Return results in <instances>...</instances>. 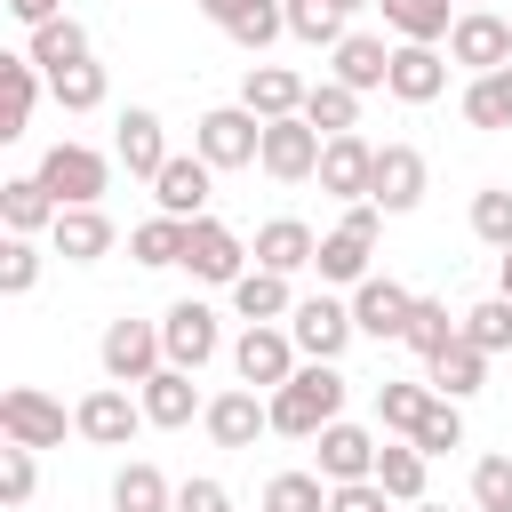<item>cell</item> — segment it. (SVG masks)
I'll return each instance as SVG.
<instances>
[{
    "instance_id": "b9f144b4",
    "label": "cell",
    "mask_w": 512,
    "mask_h": 512,
    "mask_svg": "<svg viewBox=\"0 0 512 512\" xmlns=\"http://www.w3.org/2000/svg\"><path fill=\"white\" fill-rule=\"evenodd\" d=\"M264 512H328V480L320 472H272L264 480Z\"/></svg>"
},
{
    "instance_id": "bcb514c9",
    "label": "cell",
    "mask_w": 512,
    "mask_h": 512,
    "mask_svg": "<svg viewBox=\"0 0 512 512\" xmlns=\"http://www.w3.org/2000/svg\"><path fill=\"white\" fill-rule=\"evenodd\" d=\"M32 456H40V448H16V440L0 448V504H8V512H24L32 488H40V464H32Z\"/></svg>"
},
{
    "instance_id": "d4e9b609",
    "label": "cell",
    "mask_w": 512,
    "mask_h": 512,
    "mask_svg": "<svg viewBox=\"0 0 512 512\" xmlns=\"http://www.w3.org/2000/svg\"><path fill=\"white\" fill-rule=\"evenodd\" d=\"M144 424H160V432H176V424H192V416H208V400H200V384L184 376V368H160L144 392Z\"/></svg>"
},
{
    "instance_id": "ac0fdd59",
    "label": "cell",
    "mask_w": 512,
    "mask_h": 512,
    "mask_svg": "<svg viewBox=\"0 0 512 512\" xmlns=\"http://www.w3.org/2000/svg\"><path fill=\"white\" fill-rule=\"evenodd\" d=\"M408 312H416V296L400 288V280H360L352 288V320H360V336H376V344H400L408 336Z\"/></svg>"
},
{
    "instance_id": "f5cc1de1",
    "label": "cell",
    "mask_w": 512,
    "mask_h": 512,
    "mask_svg": "<svg viewBox=\"0 0 512 512\" xmlns=\"http://www.w3.org/2000/svg\"><path fill=\"white\" fill-rule=\"evenodd\" d=\"M8 16H16L24 32H40V24H56V16H64V0H8Z\"/></svg>"
},
{
    "instance_id": "30bf717a",
    "label": "cell",
    "mask_w": 512,
    "mask_h": 512,
    "mask_svg": "<svg viewBox=\"0 0 512 512\" xmlns=\"http://www.w3.org/2000/svg\"><path fill=\"white\" fill-rule=\"evenodd\" d=\"M448 56L480 80V72H504L512 64V16H496V8H464L456 16V32H448Z\"/></svg>"
},
{
    "instance_id": "8d00e7d4",
    "label": "cell",
    "mask_w": 512,
    "mask_h": 512,
    "mask_svg": "<svg viewBox=\"0 0 512 512\" xmlns=\"http://www.w3.org/2000/svg\"><path fill=\"white\" fill-rule=\"evenodd\" d=\"M0 88H8L0 136H24V120H32V104H40V64H32V56H0Z\"/></svg>"
},
{
    "instance_id": "6da1fadb",
    "label": "cell",
    "mask_w": 512,
    "mask_h": 512,
    "mask_svg": "<svg viewBox=\"0 0 512 512\" xmlns=\"http://www.w3.org/2000/svg\"><path fill=\"white\" fill-rule=\"evenodd\" d=\"M272 400V432H288V440H320L336 416H344V376H336V360H304L280 392H264Z\"/></svg>"
},
{
    "instance_id": "6f0895ef",
    "label": "cell",
    "mask_w": 512,
    "mask_h": 512,
    "mask_svg": "<svg viewBox=\"0 0 512 512\" xmlns=\"http://www.w3.org/2000/svg\"><path fill=\"white\" fill-rule=\"evenodd\" d=\"M336 8H368V0H336Z\"/></svg>"
},
{
    "instance_id": "ffe728a7",
    "label": "cell",
    "mask_w": 512,
    "mask_h": 512,
    "mask_svg": "<svg viewBox=\"0 0 512 512\" xmlns=\"http://www.w3.org/2000/svg\"><path fill=\"white\" fill-rule=\"evenodd\" d=\"M384 88H392L400 104H432V96L448 88V56H440V48H416V40H400V48H392V72H384Z\"/></svg>"
},
{
    "instance_id": "2e32d148",
    "label": "cell",
    "mask_w": 512,
    "mask_h": 512,
    "mask_svg": "<svg viewBox=\"0 0 512 512\" xmlns=\"http://www.w3.org/2000/svg\"><path fill=\"white\" fill-rule=\"evenodd\" d=\"M208 184H216V168H208L200 152H176V160L152 176V200H160V216L200 224V216H208Z\"/></svg>"
},
{
    "instance_id": "4dcf8cb0",
    "label": "cell",
    "mask_w": 512,
    "mask_h": 512,
    "mask_svg": "<svg viewBox=\"0 0 512 512\" xmlns=\"http://www.w3.org/2000/svg\"><path fill=\"white\" fill-rule=\"evenodd\" d=\"M424 448L416 440H384V456H376V488L392 496V504H424Z\"/></svg>"
},
{
    "instance_id": "f1b7e54d",
    "label": "cell",
    "mask_w": 512,
    "mask_h": 512,
    "mask_svg": "<svg viewBox=\"0 0 512 512\" xmlns=\"http://www.w3.org/2000/svg\"><path fill=\"white\" fill-rule=\"evenodd\" d=\"M384 72H392V48H384L376 32H344V40H336V80H344V88L368 96V88H384Z\"/></svg>"
},
{
    "instance_id": "484cf974",
    "label": "cell",
    "mask_w": 512,
    "mask_h": 512,
    "mask_svg": "<svg viewBox=\"0 0 512 512\" xmlns=\"http://www.w3.org/2000/svg\"><path fill=\"white\" fill-rule=\"evenodd\" d=\"M48 240H56L64 264H96V256H112V216L104 208H64Z\"/></svg>"
},
{
    "instance_id": "816d5d0a",
    "label": "cell",
    "mask_w": 512,
    "mask_h": 512,
    "mask_svg": "<svg viewBox=\"0 0 512 512\" xmlns=\"http://www.w3.org/2000/svg\"><path fill=\"white\" fill-rule=\"evenodd\" d=\"M176 512H232V488L200 472V480H184V488H176Z\"/></svg>"
},
{
    "instance_id": "60d3db41",
    "label": "cell",
    "mask_w": 512,
    "mask_h": 512,
    "mask_svg": "<svg viewBox=\"0 0 512 512\" xmlns=\"http://www.w3.org/2000/svg\"><path fill=\"white\" fill-rule=\"evenodd\" d=\"M280 8H288V40H312V48L344 40V8L336 0H280Z\"/></svg>"
},
{
    "instance_id": "52a82bcc",
    "label": "cell",
    "mask_w": 512,
    "mask_h": 512,
    "mask_svg": "<svg viewBox=\"0 0 512 512\" xmlns=\"http://www.w3.org/2000/svg\"><path fill=\"white\" fill-rule=\"evenodd\" d=\"M64 400H48L40 384H8L0 392V432L16 440V448H64Z\"/></svg>"
},
{
    "instance_id": "ab89813d",
    "label": "cell",
    "mask_w": 512,
    "mask_h": 512,
    "mask_svg": "<svg viewBox=\"0 0 512 512\" xmlns=\"http://www.w3.org/2000/svg\"><path fill=\"white\" fill-rule=\"evenodd\" d=\"M464 344H480L488 360L512 352V296H480V304L464 312Z\"/></svg>"
},
{
    "instance_id": "5bb4252c",
    "label": "cell",
    "mask_w": 512,
    "mask_h": 512,
    "mask_svg": "<svg viewBox=\"0 0 512 512\" xmlns=\"http://www.w3.org/2000/svg\"><path fill=\"white\" fill-rule=\"evenodd\" d=\"M368 184H376V144L352 128V136H328V152H320V192L328 200H368Z\"/></svg>"
},
{
    "instance_id": "d590c367",
    "label": "cell",
    "mask_w": 512,
    "mask_h": 512,
    "mask_svg": "<svg viewBox=\"0 0 512 512\" xmlns=\"http://www.w3.org/2000/svg\"><path fill=\"white\" fill-rule=\"evenodd\" d=\"M456 336H464V320H448V304H440V296H416V312H408V336H400V344H408L416 360H440Z\"/></svg>"
},
{
    "instance_id": "e0dca14e",
    "label": "cell",
    "mask_w": 512,
    "mask_h": 512,
    "mask_svg": "<svg viewBox=\"0 0 512 512\" xmlns=\"http://www.w3.org/2000/svg\"><path fill=\"white\" fill-rule=\"evenodd\" d=\"M376 456H384V440L368 432V424H328L320 432V480L328 488H344V480H376Z\"/></svg>"
},
{
    "instance_id": "83f0119b",
    "label": "cell",
    "mask_w": 512,
    "mask_h": 512,
    "mask_svg": "<svg viewBox=\"0 0 512 512\" xmlns=\"http://www.w3.org/2000/svg\"><path fill=\"white\" fill-rule=\"evenodd\" d=\"M24 56H32V64H40L48 80H56V72H72V64H88V24H80V16H56V24H40Z\"/></svg>"
},
{
    "instance_id": "4fadbf2b",
    "label": "cell",
    "mask_w": 512,
    "mask_h": 512,
    "mask_svg": "<svg viewBox=\"0 0 512 512\" xmlns=\"http://www.w3.org/2000/svg\"><path fill=\"white\" fill-rule=\"evenodd\" d=\"M232 368H240L248 392H280V384L296 376V336H288V328H248V336L232 344Z\"/></svg>"
},
{
    "instance_id": "ba28073f",
    "label": "cell",
    "mask_w": 512,
    "mask_h": 512,
    "mask_svg": "<svg viewBox=\"0 0 512 512\" xmlns=\"http://www.w3.org/2000/svg\"><path fill=\"white\" fill-rule=\"evenodd\" d=\"M184 272H192V280H208V288H240V272H248L240 232H232V224H216V216H200V224L184 232Z\"/></svg>"
},
{
    "instance_id": "f35d334b",
    "label": "cell",
    "mask_w": 512,
    "mask_h": 512,
    "mask_svg": "<svg viewBox=\"0 0 512 512\" xmlns=\"http://www.w3.org/2000/svg\"><path fill=\"white\" fill-rule=\"evenodd\" d=\"M464 128H512V64L464 88Z\"/></svg>"
},
{
    "instance_id": "db71d44e",
    "label": "cell",
    "mask_w": 512,
    "mask_h": 512,
    "mask_svg": "<svg viewBox=\"0 0 512 512\" xmlns=\"http://www.w3.org/2000/svg\"><path fill=\"white\" fill-rule=\"evenodd\" d=\"M240 8H248V0H200V16H208V24H232Z\"/></svg>"
},
{
    "instance_id": "8fae6325",
    "label": "cell",
    "mask_w": 512,
    "mask_h": 512,
    "mask_svg": "<svg viewBox=\"0 0 512 512\" xmlns=\"http://www.w3.org/2000/svg\"><path fill=\"white\" fill-rule=\"evenodd\" d=\"M160 344H168V368H184V376H192V368H208V360H216V344H224V336H216V312H208L200 296H184V304H168V312H160Z\"/></svg>"
},
{
    "instance_id": "9f6ffc18",
    "label": "cell",
    "mask_w": 512,
    "mask_h": 512,
    "mask_svg": "<svg viewBox=\"0 0 512 512\" xmlns=\"http://www.w3.org/2000/svg\"><path fill=\"white\" fill-rule=\"evenodd\" d=\"M400 512H440V504H400Z\"/></svg>"
},
{
    "instance_id": "9c48e42d",
    "label": "cell",
    "mask_w": 512,
    "mask_h": 512,
    "mask_svg": "<svg viewBox=\"0 0 512 512\" xmlns=\"http://www.w3.org/2000/svg\"><path fill=\"white\" fill-rule=\"evenodd\" d=\"M288 336H296V352H304V360H336V352L360 336V320H352V304H344V296H304V304L288 312Z\"/></svg>"
},
{
    "instance_id": "7402d4cb",
    "label": "cell",
    "mask_w": 512,
    "mask_h": 512,
    "mask_svg": "<svg viewBox=\"0 0 512 512\" xmlns=\"http://www.w3.org/2000/svg\"><path fill=\"white\" fill-rule=\"evenodd\" d=\"M168 160H176V152H168V136H160V112H152V104H128V112H120V168L152 184Z\"/></svg>"
},
{
    "instance_id": "603a6c76",
    "label": "cell",
    "mask_w": 512,
    "mask_h": 512,
    "mask_svg": "<svg viewBox=\"0 0 512 512\" xmlns=\"http://www.w3.org/2000/svg\"><path fill=\"white\" fill-rule=\"evenodd\" d=\"M56 192L40 184V176H8L0 184V224H8V240H32V232H56Z\"/></svg>"
},
{
    "instance_id": "74e56055",
    "label": "cell",
    "mask_w": 512,
    "mask_h": 512,
    "mask_svg": "<svg viewBox=\"0 0 512 512\" xmlns=\"http://www.w3.org/2000/svg\"><path fill=\"white\" fill-rule=\"evenodd\" d=\"M184 232H192V224H176V216H144V224L128 232V256H136L144 272H160V264H184Z\"/></svg>"
},
{
    "instance_id": "680465c9",
    "label": "cell",
    "mask_w": 512,
    "mask_h": 512,
    "mask_svg": "<svg viewBox=\"0 0 512 512\" xmlns=\"http://www.w3.org/2000/svg\"><path fill=\"white\" fill-rule=\"evenodd\" d=\"M464 8H488V0H464Z\"/></svg>"
},
{
    "instance_id": "f546056e",
    "label": "cell",
    "mask_w": 512,
    "mask_h": 512,
    "mask_svg": "<svg viewBox=\"0 0 512 512\" xmlns=\"http://www.w3.org/2000/svg\"><path fill=\"white\" fill-rule=\"evenodd\" d=\"M232 312H240L248 328H272V320H288V312H296V296H288V280H280V272H240Z\"/></svg>"
},
{
    "instance_id": "d6a6232c",
    "label": "cell",
    "mask_w": 512,
    "mask_h": 512,
    "mask_svg": "<svg viewBox=\"0 0 512 512\" xmlns=\"http://www.w3.org/2000/svg\"><path fill=\"white\" fill-rule=\"evenodd\" d=\"M112 512H176V488L160 480V464H120L112 472Z\"/></svg>"
},
{
    "instance_id": "d6986e66",
    "label": "cell",
    "mask_w": 512,
    "mask_h": 512,
    "mask_svg": "<svg viewBox=\"0 0 512 512\" xmlns=\"http://www.w3.org/2000/svg\"><path fill=\"white\" fill-rule=\"evenodd\" d=\"M200 424H208V440H216V448H256V432H272V400H256L248 384H232V392H216V400H208V416H200Z\"/></svg>"
},
{
    "instance_id": "9a60e30c",
    "label": "cell",
    "mask_w": 512,
    "mask_h": 512,
    "mask_svg": "<svg viewBox=\"0 0 512 512\" xmlns=\"http://www.w3.org/2000/svg\"><path fill=\"white\" fill-rule=\"evenodd\" d=\"M424 152L416 144H376V184H368V200L384 208V216H408L416 200H424Z\"/></svg>"
},
{
    "instance_id": "c3c4849f",
    "label": "cell",
    "mask_w": 512,
    "mask_h": 512,
    "mask_svg": "<svg viewBox=\"0 0 512 512\" xmlns=\"http://www.w3.org/2000/svg\"><path fill=\"white\" fill-rule=\"evenodd\" d=\"M472 504L480 512H512V456H480L472 464Z\"/></svg>"
},
{
    "instance_id": "681fc988",
    "label": "cell",
    "mask_w": 512,
    "mask_h": 512,
    "mask_svg": "<svg viewBox=\"0 0 512 512\" xmlns=\"http://www.w3.org/2000/svg\"><path fill=\"white\" fill-rule=\"evenodd\" d=\"M40 288V248L32 240H8L0 248V296H32Z\"/></svg>"
},
{
    "instance_id": "4316f807",
    "label": "cell",
    "mask_w": 512,
    "mask_h": 512,
    "mask_svg": "<svg viewBox=\"0 0 512 512\" xmlns=\"http://www.w3.org/2000/svg\"><path fill=\"white\" fill-rule=\"evenodd\" d=\"M424 384H432V392H440V400H472V392H480V384H488V352H480V344H464V336H456V344H448V352H440V360H424Z\"/></svg>"
},
{
    "instance_id": "7dc6e473",
    "label": "cell",
    "mask_w": 512,
    "mask_h": 512,
    "mask_svg": "<svg viewBox=\"0 0 512 512\" xmlns=\"http://www.w3.org/2000/svg\"><path fill=\"white\" fill-rule=\"evenodd\" d=\"M416 448H424V456H448V448H464V408H456V400H432V416L416 424Z\"/></svg>"
},
{
    "instance_id": "f907efd6",
    "label": "cell",
    "mask_w": 512,
    "mask_h": 512,
    "mask_svg": "<svg viewBox=\"0 0 512 512\" xmlns=\"http://www.w3.org/2000/svg\"><path fill=\"white\" fill-rule=\"evenodd\" d=\"M328 512H400L376 480H344V488H328Z\"/></svg>"
},
{
    "instance_id": "3957f363",
    "label": "cell",
    "mask_w": 512,
    "mask_h": 512,
    "mask_svg": "<svg viewBox=\"0 0 512 512\" xmlns=\"http://www.w3.org/2000/svg\"><path fill=\"white\" fill-rule=\"evenodd\" d=\"M96 360H104V376H112V384H152V376L168 368V344H160V320H136V312H120V320L104 328V344H96Z\"/></svg>"
},
{
    "instance_id": "ee69618b",
    "label": "cell",
    "mask_w": 512,
    "mask_h": 512,
    "mask_svg": "<svg viewBox=\"0 0 512 512\" xmlns=\"http://www.w3.org/2000/svg\"><path fill=\"white\" fill-rule=\"evenodd\" d=\"M104 88H112V80H104V64H96V56H88V64H72V72H56V80H48V96H56V104H64V112H96V104H104Z\"/></svg>"
},
{
    "instance_id": "8992f818",
    "label": "cell",
    "mask_w": 512,
    "mask_h": 512,
    "mask_svg": "<svg viewBox=\"0 0 512 512\" xmlns=\"http://www.w3.org/2000/svg\"><path fill=\"white\" fill-rule=\"evenodd\" d=\"M320 152H328V136L296 112V120H264V152H256V168H264L272 184H304V176H320Z\"/></svg>"
},
{
    "instance_id": "cb8c5ba5",
    "label": "cell",
    "mask_w": 512,
    "mask_h": 512,
    "mask_svg": "<svg viewBox=\"0 0 512 512\" xmlns=\"http://www.w3.org/2000/svg\"><path fill=\"white\" fill-rule=\"evenodd\" d=\"M312 256H320V232L296 224V216H272V224L256 232V272H280V280H288V272H304Z\"/></svg>"
},
{
    "instance_id": "11a10c76",
    "label": "cell",
    "mask_w": 512,
    "mask_h": 512,
    "mask_svg": "<svg viewBox=\"0 0 512 512\" xmlns=\"http://www.w3.org/2000/svg\"><path fill=\"white\" fill-rule=\"evenodd\" d=\"M496 296H512V248L496 256Z\"/></svg>"
},
{
    "instance_id": "7bdbcfd3",
    "label": "cell",
    "mask_w": 512,
    "mask_h": 512,
    "mask_svg": "<svg viewBox=\"0 0 512 512\" xmlns=\"http://www.w3.org/2000/svg\"><path fill=\"white\" fill-rule=\"evenodd\" d=\"M224 32H232V40L248 48V56H264V48H272V40L288 32V8H280V0H248V8H240V16L224 24Z\"/></svg>"
},
{
    "instance_id": "5b68a950",
    "label": "cell",
    "mask_w": 512,
    "mask_h": 512,
    "mask_svg": "<svg viewBox=\"0 0 512 512\" xmlns=\"http://www.w3.org/2000/svg\"><path fill=\"white\" fill-rule=\"evenodd\" d=\"M32 176L56 192V208H96V200H104V184H112V160H104V152H88V144H48Z\"/></svg>"
},
{
    "instance_id": "1f68e13d",
    "label": "cell",
    "mask_w": 512,
    "mask_h": 512,
    "mask_svg": "<svg viewBox=\"0 0 512 512\" xmlns=\"http://www.w3.org/2000/svg\"><path fill=\"white\" fill-rule=\"evenodd\" d=\"M432 400H440L432 384H392V376H384V384H376V424L400 432V440H416V424L432 416Z\"/></svg>"
},
{
    "instance_id": "836d02e7",
    "label": "cell",
    "mask_w": 512,
    "mask_h": 512,
    "mask_svg": "<svg viewBox=\"0 0 512 512\" xmlns=\"http://www.w3.org/2000/svg\"><path fill=\"white\" fill-rule=\"evenodd\" d=\"M376 8H384V24H392L400 40H416V48H432V40H448V32H456L448 0H376Z\"/></svg>"
},
{
    "instance_id": "44dd1931",
    "label": "cell",
    "mask_w": 512,
    "mask_h": 512,
    "mask_svg": "<svg viewBox=\"0 0 512 512\" xmlns=\"http://www.w3.org/2000/svg\"><path fill=\"white\" fill-rule=\"evenodd\" d=\"M304 96H312V88H304L288 64H248V80H240V104H248L256 120H296Z\"/></svg>"
},
{
    "instance_id": "f6af8a7d",
    "label": "cell",
    "mask_w": 512,
    "mask_h": 512,
    "mask_svg": "<svg viewBox=\"0 0 512 512\" xmlns=\"http://www.w3.org/2000/svg\"><path fill=\"white\" fill-rule=\"evenodd\" d=\"M472 240H488L496 256L512 248V192H504V184H488V192H472Z\"/></svg>"
},
{
    "instance_id": "7a4b0ae2",
    "label": "cell",
    "mask_w": 512,
    "mask_h": 512,
    "mask_svg": "<svg viewBox=\"0 0 512 512\" xmlns=\"http://www.w3.org/2000/svg\"><path fill=\"white\" fill-rule=\"evenodd\" d=\"M376 232H384V208H376V200H352V208H344V224H336V232L320 240V256H312V264H320V280L360 288V280H368V256H376Z\"/></svg>"
},
{
    "instance_id": "e575fe53",
    "label": "cell",
    "mask_w": 512,
    "mask_h": 512,
    "mask_svg": "<svg viewBox=\"0 0 512 512\" xmlns=\"http://www.w3.org/2000/svg\"><path fill=\"white\" fill-rule=\"evenodd\" d=\"M304 120H312L320 136H352V128H360V88H344V80H312Z\"/></svg>"
},
{
    "instance_id": "7c38bea8",
    "label": "cell",
    "mask_w": 512,
    "mask_h": 512,
    "mask_svg": "<svg viewBox=\"0 0 512 512\" xmlns=\"http://www.w3.org/2000/svg\"><path fill=\"white\" fill-rule=\"evenodd\" d=\"M144 424V400H128V384H96L80 408H72V432L96 440V448H128Z\"/></svg>"
},
{
    "instance_id": "277c9868",
    "label": "cell",
    "mask_w": 512,
    "mask_h": 512,
    "mask_svg": "<svg viewBox=\"0 0 512 512\" xmlns=\"http://www.w3.org/2000/svg\"><path fill=\"white\" fill-rule=\"evenodd\" d=\"M192 152H200L208 168H256L264 120H256L248 104H216V112H200V128H192Z\"/></svg>"
}]
</instances>
